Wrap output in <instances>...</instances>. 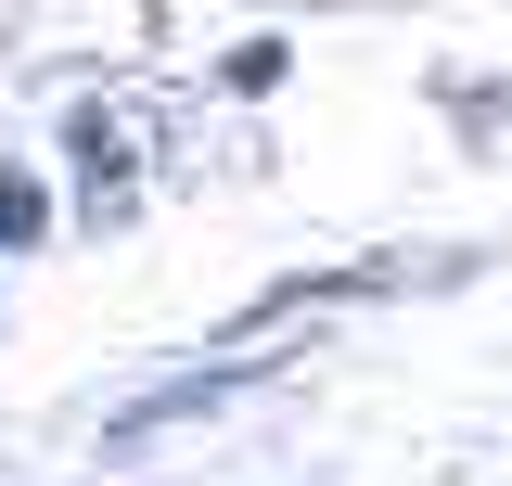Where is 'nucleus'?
<instances>
[{"instance_id": "obj_1", "label": "nucleus", "mask_w": 512, "mask_h": 486, "mask_svg": "<svg viewBox=\"0 0 512 486\" xmlns=\"http://www.w3.org/2000/svg\"><path fill=\"white\" fill-rule=\"evenodd\" d=\"M0 243H39V192L26 180H0Z\"/></svg>"}]
</instances>
